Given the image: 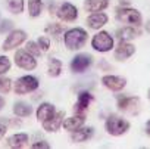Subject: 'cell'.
<instances>
[{
	"instance_id": "cell-34",
	"label": "cell",
	"mask_w": 150,
	"mask_h": 149,
	"mask_svg": "<svg viewBox=\"0 0 150 149\" xmlns=\"http://www.w3.org/2000/svg\"><path fill=\"white\" fill-rule=\"evenodd\" d=\"M119 6H129L131 5V0H118Z\"/></svg>"
},
{
	"instance_id": "cell-12",
	"label": "cell",
	"mask_w": 150,
	"mask_h": 149,
	"mask_svg": "<svg viewBox=\"0 0 150 149\" xmlns=\"http://www.w3.org/2000/svg\"><path fill=\"white\" fill-rule=\"evenodd\" d=\"M108 21H109L108 14H105V12H91V14L87 16L86 24H87V27H88L90 30L99 31V30H102V28L108 24Z\"/></svg>"
},
{
	"instance_id": "cell-24",
	"label": "cell",
	"mask_w": 150,
	"mask_h": 149,
	"mask_svg": "<svg viewBox=\"0 0 150 149\" xmlns=\"http://www.w3.org/2000/svg\"><path fill=\"white\" fill-rule=\"evenodd\" d=\"M44 31L47 33V36H52L54 40H60L63 37V25L62 24H57V22H52V24H47Z\"/></svg>"
},
{
	"instance_id": "cell-21",
	"label": "cell",
	"mask_w": 150,
	"mask_h": 149,
	"mask_svg": "<svg viewBox=\"0 0 150 149\" xmlns=\"http://www.w3.org/2000/svg\"><path fill=\"white\" fill-rule=\"evenodd\" d=\"M86 12H103L109 8V0H84Z\"/></svg>"
},
{
	"instance_id": "cell-36",
	"label": "cell",
	"mask_w": 150,
	"mask_h": 149,
	"mask_svg": "<svg viewBox=\"0 0 150 149\" xmlns=\"http://www.w3.org/2000/svg\"><path fill=\"white\" fill-rule=\"evenodd\" d=\"M5 105H6V101H5V98H3V96H0V111H2V109L5 108Z\"/></svg>"
},
{
	"instance_id": "cell-8",
	"label": "cell",
	"mask_w": 150,
	"mask_h": 149,
	"mask_svg": "<svg viewBox=\"0 0 150 149\" xmlns=\"http://www.w3.org/2000/svg\"><path fill=\"white\" fill-rule=\"evenodd\" d=\"M54 14L63 22H74V21L78 19V15H80L78 8L75 6V5H72V3H69V2L60 3L57 6V9L54 11Z\"/></svg>"
},
{
	"instance_id": "cell-31",
	"label": "cell",
	"mask_w": 150,
	"mask_h": 149,
	"mask_svg": "<svg viewBox=\"0 0 150 149\" xmlns=\"http://www.w3.org/2000/svg\"><path fill=\"white\" fill-rule=\"evenodd\" d=\"M13 30V22L11 19H2L0 21V34L11 33Z\"/></svg>"
},
{
	"instance_id": "cell-5",
	"label": "cell",
	"mask_w": 150,
	"mask_h": 149,
	"mask_svg": "<svg viewBox=\"0 0 150 149\" xmlns=\"http://www.w3.org/2000/svg\"><path fill=\"white\" fill-rule=\"evenodd\" d=\"M40 87V81L35 76H22L13 83V92L16 95H28Z\"/></svg>"
},
{
	"instance_id": "cell-27",
	"label": "cell",
	"mask_w": 150,
	"mask_h": 149,
	"mask_svg": "<svg viewBox=\"0 0 150 149\" xmlns=\"http://www.w3.org/2000/svg\"><path fill=\"white\" fill-rule=\"evenodd\" d=\"M11 90H12V80L5 76H0V93L8 95Z\"/></svg>"
},
{
	"instance_id": "cell-13",
	"label": "cell",
	"mask_w": 150,
	"mask_h": 149,
	"mask_svg": "<svg viewBox=\"0 0 150 149\" xmlns=\"http://www.w3.org/2000/svg\"><path fill=\"white\" fill-rule=\"evenodd\" d=\"M116 106L122 112H134L135 108L140 106V98L138 96H118Z\"/></svg>"
},
{
	"instance_id": "cell-18",
	"label": "cell",
	"mask_w": 150,
	"mask_h": 149,
	"mask_svg": "<svg viewBox=\"0 0 150 149\" xmlns=\"http://www.w3.org/2000/svg\"><path fill=\"white\" fill-rule=\"evenodd\" d=\"M54 114H56V108L50 102H43L35 109V117H37V121L38 123H44V121L50 120Z\"/></svg>"
},
{
	"instance_id": "cell-23",
	"label": "cell",
	"mask_w": 150,
	"mask_h": 149,
	"mask_svg": "<svg viewBox=\"0 0 150 149\" xmlns=\"http://www.w3.org/2000/svg\"><path fill=\"white\" fill-rule=\"evenodd\" d=\"M63 71V63L57 58H49L47 61V76L52 78H57Z\"/></svg>"
},
{
	"instance_id": "cell-22",
	"label": "cell",
	"mask_w": 150,
	"mask_h": 149,
	"mask_svg": "<svg viewBox=\"0 0 150 149\" xmlns=\"http://www.w3.org/2000/svg\"><path fill=\"white\" fill-rule=\"evenodd\" d=\"M12 112H13L16 117H19V118H27V117H30V115L34 112V108H33L30 103H27V102H24V101H19V102H15V103H13Z\"/></svg>"
},
{
	"instance_id": "cell-11",
	"label": "cell",
	"mask_w": 150,
	"mask_h": 149,
	"mask_svg": "<svg viewBox=\"0 0 150 149\" xmlns=\"http://www.w3.org/2000/svg\"><path fill=\"white\" fill-rule=\"evenodd\" d=\"M135 50L137 49L131 41H119L118 46L113 47V58L118 62H125L135 53Z\"/></svg>"
},
{
	"instance_id": "cell-29",
	"label": "cell",
	"mask_w": 150,
	"mask_h": 149,
	"mask_svg": "<svg viewBox=\"0 0 150 149\" xmlns=\"http://www.w3.org/2000/svg\"><path fill=\"white\" fill-rule=\"evenodd\" d=\"M11 66H12L11 59H9L6 55L0 56V76H5V74L11 69Z\"/></svg>"
},
{
	"instance_id": "cell-37",
	"label": "cell",
	"mask_w": 150,
	"mask_h": 149,
	"mask_svg": "<svg viewBox=\"0 0 150 149\" xmlns=\"http://www.w3.org/2000/svg\"><path fill=\"white\" fill-rule=\"evenodd\" d=\"M146 31H147V33L150 34V21H149V22L146 24Z\"/></svg>"
},
{
	"instance_id": "cell-35",
	"label": "cell",
	"mask_w": 150,
	"mask_h": 149,
	"mask_svg": "<svg viewBox=\"0 0 150 149\" xmlns=\"http://www.w3.org/2000/svg\"><path fill=\"white\" fill-rule=\"evenodd\" d=\"M144 130H146V134L150 136V118L146 121V127H144Z\"/></svg>"
},
{
	"instance_id": "cell-20",
	"label": "cell",
	"mask_w": 150,
	"mask_h": 149,
	"mask_svg": "<svg viewBox=\"0 0 150 149\" xmlns=\"http://www.w3.org/2000/svg\"><path fill=\"white\" fill-rule=\"evenodd\" d=\"M30 142V136L27 133H15L6 139V146L12 149H21L25 148Z\"/></svg>"
},
{
	"instance_id": "cell-19",
	"label": "cell",
	"mask_w": 150,
	"mask_h": 149,
	"mask_svg": "<svg viewBox=\"0 0 150 149\" xmlns=\"http://www.w3.org/2000/svg\"><path fill=\"white\" fill-rule=\"evenodd\" d=\"M86 124V114H75V115H71L68 118L63 120L62 123V127L66 130V131H74L80 127H83Z\"/></svg>"
},
{
	"instance_id": "cell-17",
	"label": "cell",
	"mask_w": 150,
	"mask_h": 149,
	"mask_svg": "<svg viewBox=\"0 0 150 149\" xmlns=\"http://www.w3.org/2000/svg\"><path fill=\"white\" fill-rule=\"evenodd\" d=\"M63 118H65V111H56V114L50 120L41 123L43 130L47 131V133H56V131H59L60 127H62Z\"/></svg>"
},
{
	"instance_id": "cell-15",
	"label": "cell",
	"mask_w": 150,
	"mask_h": 149,
	"mask_svg": "<svg viewBox=\"0 0 150 149\" xmlns=\"http://www.w3.org/2000/svg\"><path fill=\"white\" fill-rule=\"evenodd\" d=\"M93 101H94V96L90 92H87V90L80 92L77 96V102L74 105V112L75 114H86V111L88 109V106Z\"/></svg>"
},
{
	"instance_id": "cell-14",
	"label": "cell",
	"mask_w": 150,
	"mask_h": 149,
	"mask_svg": "<svg viewBox=\"0 0 150 149\" xmlns=\"http://www.w3.org/2000/svg\"><path fill=\"white\" fill-rule=\"evenodd\" d=\"M93 136H94V127L83 125L77 130L71 131V142L72 143H84V142H88Z\"/></svg>"
},
{
	"instance_id": "cell-32",
	"label": "cell",
	"mask_w": 150,
	"mask_h": 149,
	"mask_svg": "<svg viewBox=\"0 0 150 149\" xmlns=\"http://www.w3.org/2000/svg\"><path fill=\"white\" fill-rule=\"evenodd\" d=\"M33 149H50V143L47 140H37L31 145Z\"/></svg>"
},
{
	"instance_id": "cell-28",
	"label": "cell",
	"mask_w": 150,
	"mask_h": 149,
	"mask_svg": "<svg viewBox=\"0 0 150 149\" xmlns=\"http://www.w3.org/2000/svg\"><path fill=\"white\" fill-rule=\"evenodd\" d=\"M25 50H28L31 55H34L35 58L37 56H40L43 52H41V49H40V46H38V43L37 41H33V40H30V41H27V44H25Z\"/></svg>"
},
{
	"instance_id": "cell-3",
	"label": "cell",
	"mask_w": 150,
	"mask_h": 149,
	"mask_svg": "<svg viewBox=\"0 0 150 149\" xmlns=\"http://www.w3.org/2000/svg\"><path fill=\"white\" fill-rule=\"evenodd\" d=\"M90 44H91L93 50H96L99 53H108V52L113 50V47H115V38H113V36L109 31L99 30L91 37Z\"/></svg>"
},
{
	"instance_id": "cell-9",
	"label": "cell",
	"mask_w": 150,
	"mask_h": 149,
	"mask_svg": "<svg viewBox=\"0 0 150 149\" xmlns=\"http://www.w3.org/2000/svg\"><path fill=\"white\" fill-rule=\"evenodd\" d=\"M27 33L24 31V30H12L9 34H8V37L5 38V41H3V44H2V49L5 50V52H9V50H13V49H16V47H19L22 43H25L27 41Z\"/></svg>"
},
{
	"instance_id": "cell-2",
	"label": "cell",
	"mask_w": 150,
	"mask_h": 149,
	"mask_svg": "<svg viewBox=\"0 0 150 149\" xmlns=\"http://www.w3.org/2000/svg\"><path fill=\"white\" fill-rule=\"evenodd\" d=\"M115 18H116V21H119L125 25L140 27L143 24L141 12L135 8H131V6H118L115 9Z\"/></svg>"
},
{
	"instance_id": "cell-26",
	"label": "cell",
	"mask_w": 150,
	"mask_h": 149,
	"mask_svg": "<svg viewBox=\"0 0 150 149\" xmlns=\"http://www.w3.org/2000/svg\"><path fill=\"white\" fill-rule=\"evenodd\" d=\"M6 6H8V9L12 14L19 15L25 9V2H24V0H6Z\"/></svg>"
},
{
	"instance_id": "cell-6",
	"label": "cell",
	"mask_w": 150,
	"mask_h": 149,
	"mask_svg": "<svg viewBox=\"0 0 150 149\" xmlns=\"http://www.w3.org/2000/svg\"><path fill=\"white\" fill-rule=\"evenodd\" d=\"M93 65V56L90 53H77L69 63V68L74 74H83Z\"/></svg>"
},
{
	"instance_id": "cell-7",
	"label": "cell",
	"mask_w": 150,
	"mask_h": 149,
	"mask_svg": "<svg viewBox=\"0 0 150 149\" xmlns=\"http://www.w3.org/2000/svg\"><path fill=\"white\" fill-rule=\"evenodd\" d=\"M13 59H15L16 66L21 68V69L33 71V69L37 68V59H35V56L31 55V53H30L28 50H25V49H19V50H16Z\"/></svg>"
},
{
	"instance_id": "cell-16",
	"label": "cell",
	"mask_w": 150,
	"mask_h": 149,
	"mask_svg": "<svg viewBox=\"0 0 150 149\" xmlns=\"http://www.w3.org/2000/svg\"><path fill=\"white\" fill-rule=\"evenodd\" d=\"M141 34V31L138 30V27L134 25H124L122 28H118L115 33V37L118 38V41H131L134 38H137Z\"/></svg>"
},
{
	"instance_id": "cell-10",
	"label": "cell",
	"mask_w": 150,
	"mask_h": 149,
	"mask_svg": "<svg viewBox=\"0 0 150 149\" xmlns=\"http://www.w3.org/2000/svg\"><path fill=\"white\" fill-rule=\"evenodd\" d=\"M102 84L103 87H106L108 90L110 92H122L127 86V78L125 77H121V76H113V74H106V76L102 77Z\"/></svg>"
},
{
	"instance_id": "cell-38",
	"label": "cell",
	"mask_w": 150,
	"mask_h": 149,
	"mask_svg": "<svg viewBox=\"0 0 150 149\" xmlns=\"http://www.w3.org/2000/svg\"><path fill=\"white\" fill-rule=\"evenodd\" d=\"M147 99L150 101V89H149V92H147Z\"/></svg>"
},
{
	"instance_id": "cell-4",
	"label": "cell",
	"mask_w": 150,
	"mask_h": 149,
	"mask_svg": "<svg viewBox=\"0 0 150 149\" xmlns=\"http://www.w3.org/2000/svg\"><path fill=\"white\" fill-rule=\"evenodd\" d=\"M131 124L128 120L119 117V115H109L105 121V130L108 134L113 136V137H119L122 134H125L129 130Z\"/></svg>"
},
{
	"instance_id": "cell-33",
	"label": "cell",
	"mask_w": 150,
	"mask_h": 149,
	"mask_svg": "<svg viewBox=\"0 0 150 149\" xmlns=\"http://www.w3.org/2000/svg\"><path fill=\"white\" fill-rule=\"evenodd\" d=\"M8 133V125L5 124V123H2L0 121V140H2L3 137H5V134Z\"/></svg>"
},
{
	"instance_id": "cell-1",
	"label": "cell",
	"mask_w": 150,
	"mask_h": 149,
	"mask_svg": "<svg viewBox=\"0 0 150 149\" xmlns=\"http://www.w3.org/2000/svg\"><path fill=\"white\" fill-rule=\"evenodd\" d=\"M63 44L68 50H80L86 46L87 38H88V33L81 28V27H75V28H69L63 33Z\"/></svg>"
},
{
	"instance_id": "cell-25",
	"label": "cell",
	"mask_w": 150,
	"mask_h": 149,
	"mask_svg": "<svg viewBox=\"0 0 150 149\" xmlns=\"http://www.w3.org/2000/svg\"><path fill=\"white\" fill-rule=\"evenodd\" d=\"M43 0H28V15L31 18H38L43 12Z\"/></svg>"
},
{
	"instance_id": "cell-30",
	"label": "cell",
	"mask_w": 150,
	"mask_h": 149,
	"mask_svg": "<svg viewBox=\"0 0 150 149\" xmlns=\"http://www.w3.org/2000/svg\"><path fill=\"white\" fill-rule=\"evenodd\" d=\"M37 43H38V46H40L41 52H47V50L50 49V44H52L50 37H47V36H41V37H38Z\"/></svg>"
}]
</instances>
